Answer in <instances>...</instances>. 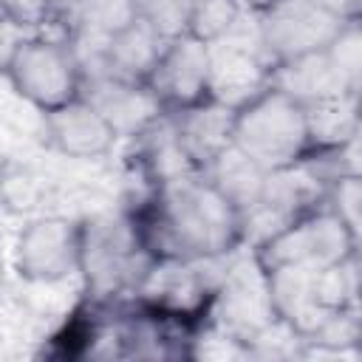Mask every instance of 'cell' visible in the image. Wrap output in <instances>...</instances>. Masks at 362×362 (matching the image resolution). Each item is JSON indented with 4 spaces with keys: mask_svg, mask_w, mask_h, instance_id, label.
I'll list each match as a JSON object with an SVG mask.
<instances>
[{
    "mask_svg": "<svg viewBox=\"0 0 362 362\" xmlns=\"http://www.w3.org/2000/svg\"><path fill=\"white\" fill-rule=\"evenodd\" d=\"M325 54H328L331 65L337 68V74L345 79V85L351 90H359V79H362V34H359V17L356 20H345L339 25V31L334 34V40L325 45Z\"/></svg>",
    "mask_w": 362,
    "mask_h": 362,
    "instance_id": "d6986e66",
    "label": "cell"
},
{
    "mask_svg": "<svg viewBox=\"0 0 362 362\" xmlns=\"http://www.w3.org/2000/svg\"><path fill=\"white\" fill-rule=\"evenodd\" d=\"M79 221L42 215L25 223L14 243V272L28 286H57L79 274Z\"/></svg>",
    "mask_w": 362,
    "mask_h": 362,
    "instance_id": "ba28073f",
    "label": "cell"
},
{
    "mask_svg": "<svg viewBox=\"0 0 362 362\" xmlns=\"http://www.w3.org/2000/svg\"><path fill=\"white\" fill-rule=\"evenodd\" d=\"M206 51H209V99L238 110L263 88H269L272 62L260 48L252 14H243L229 34L206 42Z\"/></svg>",
    "mask_w": 362,
    "mask_h": 362,
    "instance_id": "52a82bcc",
    "label": "cell"
},
{
    "mask_svg": "<svg viewBox=\"0 0 362 362\" xmlns=\"http://www.w3.org/2000/svg\"><path fill=\"white\" fill-rule=\"evenodd\" d=\"M209 325L249 348V342L263 334L274 320L266 269L257 263L252 249H235L226 260L221 283L206 305ZM249 356V354H246Z\"/></svg>",
    "mask_w": 362,
    "mask_h": 362,
    "instance_id": "5b68a950",
    "label": "cell"
},
{
    "mask_svg": "<svg viewBox=\"0 0 362 362\" xmlns=\"http://www.w3.org/2000/svg\"><path fill=\"white\" fill-rule=\"evenodd\" d=\"M3 76L11 90L40 113L65 105L82 90V65L62 31H34L25 37Z\"/></svg>",
    "mask_w": 362,
    "mask_h": 362,
    "instance_id": "277c9868",
    "label": "cell"
},
{
    "mask_svg": "<svg viewBox=\"0 0 362 362\" xmlns=\"http://www.w3.org/2000/svg\"><path fill=\"white\" fill-rule=\"evenodd\" d=\"M356 246L359 238L325 204H320L252 252L263 269H274V266L322 269L354 257Z\"/></svg>",
    "mask_w": 362,
    "mask_h": 362,
    "instance_id": "8992f818",
    "label": "cell"
},
{
    "mask_svg": "<svg viewBox=\"0 0 362 362\" xmlns=\"http://www.w3.org/2000/svg\"><path fill=\"white\" fill-rule=\"evenodd\" d=\"M79 274L85 280L88 297L93 300L136 294L156 260L144 246L130 212L88 215L85 221H79Z\"/></svg>",
    "mask_w": 362,
    "mask_h": 362,
    "instance_id": "7a4b0ae2",
    "label": "cell"
},
{
    "mask_svg": "<svg viewBox=\"0 0 362 362\" xmlns=\"http://www.w3.org/2000/svg\"><path fill=\"white\" fill-rule=\"evenodd\" d=\"M34 31L23 28L17 20H11L6 11H0V74H6L11 57L17 54V48L25 42V37H31Z\"/></svg>",
    "mask_w": 362,
    "mask_h": 362,
    "instance_id": "603a6c76",
    "label": "cell"
},
{
    "mask_svg": "<svg viewBox=\"0 0 362 362\" xmlns=\"http://www.w3.org/2000/svg\"><path fill=\"white\" fill-rule=\"evenodd\" d=\"M79 93L110 122L119 139H133L158 113H164L161 102L147 88V82H127L107 74H88L82 76Z\"/></svg>",
    "mask_w": 362,
    "mask_h": 362,
    "instance_id": "7c38bea8",
    "label": "cell"
},
{
    "mask_svg": "<svg viewBox=\"0 0 362 362\" xmlns=\"http://www.w3.org/2000/svg\"><path fill=\"white\" fill-rule=\"evenodd\" d=\"M339 20H356L359 17V0H305Z\"/></svg>",
    "mask_w": 362,
    "mask_h": 362,
    "instance_id": "cb8c5ba5",
    "label": "cell"
},
{
    "mask_svg": "<svg viewBox=\"0 0 362 362\" xmlns=\"http://www.w3.org/2000/svg\"><path fill=\"white\" fill-rule=\"evenodd\" d=\"M130 215L153 257L198 260L240 249V212L204 173L158 184Z\"/></svg>",
    "mask_w": 362,
    "mask_h": 362,
    "instance_id": "6da1fadb",
    "label": "cell"
},
{
    "mask_svg": "<svg viewBox=\"0 0 362 362\" xmlns=\"http://www.w3.org/2000/svg\"><path fill=\"white\" fill-rule=\"evenodd\" d=\"M269 85L283 90V93H288L300 105H311V102L331 99V96H339V93H359V90H351L345 85V79L331 65L325 48L314 51V54H305V57H297V59H286V62L272 65Z\"/></svg>",
    "mask_w": 362,
    "mask_h": 362,
    "instance_id": "9a60e30c",
    "label": "cell"
},
{
    "mask_svg": "<svg viewBox=\"0 0 362 362\" xmlns=\"http://www.w3.org/2000/svg\"><path fill=\"white\" fill-rule=\"evenodd\" d=\"M240 14H252V17H257V14H263L274 0H229Z\"/></svg>",
    "mask_w": 362,
    "mask_h": 362,
    "instance_id": "d4e9b609",
    "label": "cell"
},
{
    "mask_svg": "<svg viewBox=\"0 0 362 362\" xmlns=\"http://www.w3.org/2000/svg\"><path fill=\"white\" fill-rule=\"evenodd\" d=\"M42 116V139L45 144L74 161H96L105 158L119 136L110 122L79 93L65 105L40 113Z\"/></svg>",
    "mask_w": 362,
    "mask_h": 362,
    "instance_id": "8fae6325",
    "label": "cell"
},
{
    "mask_svg": "<svg viewBox=\"0 0 362 362\" xmlns=\"http://www.w3.org/2000/svg\"><path fill=\"white\" fill-rule=\"evenodd\" d=\"M164 45H167V40H161L147 23L133 17L124 25H119L99 45L93 62L85 68L82 76L107 74V76L127 79V82H147V76L153 74Z\"/></svg>",
    "mask_w": 362,
    "mask_h": 362,
    "instance_id": "4fadbf2b",
    "label": "cell"
},
{
    "mask_svg": "<svg viewBox=\"0 0 362 362\" xmlns=\"http://www.w3.org/2000/svg\"><path fill=\"white\" fill-rule=\"evenodd\" d=\"M0 11L28 31H45V25L54 23L57 0H0Z\"/></svg>",
    "mask_w": 362,
    "mask_h": 362,
    "instance_id": "7402d4cb",
    "label": "cell"
},
{
    "mask_svg": "<svg viewBox=\"0 0 362 362\" xmlns=\"http://www.w3.org/2000/svg\"><path fill=\"white\" fill-rule=\"evenodd\" d=\"M345 20L305 3V0H274L263 14L255 17L257 40L272 65L322 51Z\"/></svg>",
    "mask_w": 362,
    "mask_h": 362,
    "instance_id": "9c48e42d",
    "label": "cell"
},
{
    "mask_svg": "<svg viewBox=\"0 0 362 362\" xmlns=\"http://www.w3.org/2000/svg\"><path fill=\"white\" fill-rule=\"evenodd\" d=\"M0 288H3V252H0Z\"/></svg>",
    "mask_w": 362,
    "mask_h": 362,
    "instance_id": "484cf974",
    "label": "cell"
},
{
    "mask_svg": "<svg viewBox=\"0 0 362 362\" xmlns=\"http://www.w3.org/2000/svg\"><path fill=\"white\" fill-rule=\"evenodd\" d=\"M173 119V130L187 158L198 173L209 167V161L232 144L235 107L221 105L215 99H201L181 110H167Z\"/></svg>",
    "mask_w": 362,
    "mask_h": 362,
    "instance_id": "5bb4252c",
    "label": "cell"
},
{
    "mask_svg": "<svg viewBox=\"0 0 362 362\" xmlns=\"http://www.w3.org/2000/svg\"><path fill=\"white\" fill-rule=\"evenodd\" d=\"M359 201H362V189H359V175H342L337 178L328 189L322 204L359 238Z\"/></svg>",
    "mask_w": 362,
    "mask_h": 362,
    "instance_id": "44dd1931",
    "label": "cell"
},
{
    "mask_svg": "<svg viewBox=\"0 0 362 362\" xmlns=\"http://www.w3.org/2000/svg\"><path fill=\"white\" fill-rule=\"evenodd\" d=\"M359 93H339L331 99H320L305 107L308 119V141L311 147H337L359 136Z\"/></svg>",
    "mask_w": 362,
    "mask_h": 362,
    "instance_id": "e0dca14e",
    "label": "cell"
},
{
    "mask_svg": "<svg viewBox=\"0 0 362 362\" xmlns=\"http://www.w3.org/2000/svg\"><path fill=\"white\" fill-rule=\"evenodd\" d=\"M147 88L156 93L164 110H181L201 99H209V51L206 42L192 34L175 37L164 45Z\"/></svg>",
    "mask_w": 362,
    "mask_h": 362,
    "instance_id": "30bf717a",
    "label": "cell"
},
{
    "mask_svg": "<svg viewBox=\"0 0 362 362\" xmlns=\"http://www.w3.org/2000/svg\"><path fill=\"white\" fill-rule=\"evenodd\" d=\"M195 0H133V17L147 23L161 40H175L189 34Z\"/></svg>",
    "mask_w": 362,
    "mask_h": 362,
    "instance_id": "ac0fdd59",
    "label": "cell"
},
{
    "mask_svg": "<svg viewBox=\"0 0 362 362\" xmlns=\"http://www.w3.org/2000/svg\"><path fill=\"white\" fill-rule=\"evenodd\" d=\"M204 175L218 187V192L238 212H243L246 206H252L260 198L263 181H266V170L257 167L249 156H243L235 144H229L223 153H218L209 161V167L204 170Z\"/></svg>",
    "mask_w": 362,
    "mask_h": 362,
    "instance_id": "2e32d148",
    "label": "cell"
},
{
    "mask_svg": "<svg viewBox=\"0 0 362 362\" xmlns=\"http://www.w3.org/2000/svg\"><path fill=\"white\" fill-rule=\"evenodd\" d=\"M243 14L229 0H195L189 17V34L201 42H212L229 34Z\"/></svg>",
    "mask_w": 362,
    "mask_h": 362,
    "instance_id": "ffe728a7",
    "label": "cell"
},
{
    "mask_svg": "<svg viewBox=\"0 0 362 362\" xmlns=\"http://www.w3.org/2000/svg\"><path fill=\"white\" fill-rule=\"evenodd\" d=\"M232 144L266 173L291 167L311 147L305 107L269 85L235 110Z\"/></svg>",
    "mask_w": 362,
    "mask_h": 362,
    "instance_id": "3957f363",
    "label": "cell"
}]
</instances>
